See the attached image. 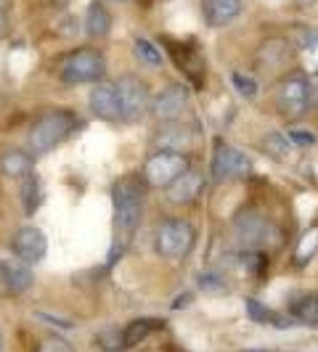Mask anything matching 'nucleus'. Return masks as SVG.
Returning <instances> with one entry per match:
<instances>
[{
    "mask_svg": "<svg viewBox=\"0 0 318 352\" xmlns=\"http://www.w3.org/2000/svg\"><path fill=\"white\" fill-rule=\"evenodd\" d=\"M133 48H136V56L141 58L143 64H149V67H162V53H159L157 45L149 43L146 37H138Z\"/></svg>",
    "mask_w": 318,
    "mask_h": 352,
    "instance_id": "22",
    "label": "nucleus"
},
{
    "mask_svg": "<svg viewBox=\"0 0 318 352\" xmlns=\"http://www.w3.org/2000/svg\"><path fill=\"white\" fill-rule=\"evenodd\" d=\"M24 180H27L24 183V210H27V214H32V210L40 201V183H37L35 175H27Z\"/></svg>",
    "mask_w": 318,
    "mask_h": 352,
    "instance_id": "25",
    "label": "nucleus"
},
{
    "mask_svg": "<svg viewBox=\"0 0 318 352\" xmlns=\"http://www.w3.org/2000/svg\"><path fill=\"white\" fill-rule=\"evenodd\" d=\"M3 3H6V0H0V6H3Z\"/></svg>",
    "mask_w": 318,
    "mask_h": 352,
    "instance_id": "35",
    "label": "nucleus"
},
{
    "mask_svg": "<svg viewBox=\"0 0 318 352\" xmlns=\"http://www.w3.org/2000/svg\"><path fill=\"white\" fill-rule=\"evenodd\" d=\"M297 3H302V6H310V3H316V0H297Z\"/></svg>",
    "mask_w": 318,
    "mask_h": 352,
    "instance_id": "32",
    "label": "nucleus"
},
{
    "mask_svg": "<svg viewBox=\"0 0 318 352\" xmlns=\"http://www.w3.org/2000/svg\"><path fill=\"white\" fill-rule=\"evenodd\" d=\"M202 191H204V177L194 173V170H186L183 175H178L167 186V199L180 207V204H191Z\"/></svg>",
    "mask_w": 318,
    "mask_h": 352,
    "instance_id": "13",
    "label": "nucleus"
},
{
    "mask_svg": "<svg viewBox=\"0 0 318 352\" xmlns=\"http://www.w3.org/2000/svg\"><path fill=\"white\" fill-rule=\"evenodd\" d=\"M35 170V157L24 148H8L3 157H0V173L11 180H19V177L32 175Z\"/></svg>",
    "mask_w": 318,
    "mask_h": 352,
    "instance_id": "15",
    "label": "nucleus"
},
{
    "mask_svg": "<svg viewBox=\"0 0 318 352\" xmlns=\"http://www.w3.org/2000/svg\"><path fill=\"white\" fill-rule=\"evenodd\" d=\"M74 130V114L70 111H48L30 127V135H27V146H30V154L32 157H43L53 151L59 143H64L70 138V133Z\"/></svg>",
    "mask_w": 318,
    "mask_h": 352,
    "instance_id": "2",
    "label": "nucleus"
},
{
    "mask_svg": "<svg viewBox=\"0 0 318 352\" xmlns=\"http://www.w3.org/2000/svg\"><path fill=\"white\" fill-rule=\"evenodd\" d=\"M40 352H74L72 350L70 342H64V339H45L43 344H40Z\"/></svg>",
    "mask_w": 318,
    "mask_h": 352,
    "instance_id": "29",
    "label": "nucleus"
},
{
    "mask_svg": "<svg viewBox=\"0 0 318 352\" xmlns=\"http://www.w3.org/2000/svg\"><path fill=\"white\" fill-rule=\"evenodd\" d=\"M117 3H127V0H117Z\"/></svg>",
    "mask_w": 318,
    "mask_h": 352,
    "instance_id": "34",
    "label": "nucleus"
},
{
    "mask_svg": "<svg viewBox=\"0 0 318 352\" xmlns=\"http://www.w3.org/2000/svg\"><path fill=\"white\" fill-rule=\"evenodd\" d=\"M109 30H112V14L106 11L104 3L93 0L88 6V14H85V32L93 40H101L109 35Z\"/></svg>",
    "mask_w": 318,
    "mask_h": 352,
    "instance_id": "17",
    "label": "nucleus"
},
{
    "mask_svg": "<svg viewBox=\"0 0 318 352\" xmlns=\"http://www.w3.org/2000/svg\"><path fill=\"white\" fill-rule=\"evenodd\" d=\"M0 278L6 281L8 292H14V294H24L35 283L32 267L27 263H21L19 257H11V260H3L0 263Z\"/></svg>",
    "mask_w": 318,
    "mask_h": 352,
    "instance_id": "14",
    "label": "nucleus"
},
{
    "mask_svg": "<svg viewBox=\"0 0 318 352\" xmlns=\"http://www.w3.org/2000/svg\"><path fill=\"white\" fill-rule=\"evenodd\" d=\"M157 329H162V320L138 318V320H133L130 326H125V329H123V344H125V347L138 344V342H143L146 336L151 334V331H157Z\"/></svg>",
    "mask_w": 318,
    "mask_h": 352,
    "instance_id": "18",
    "label": "nucleus"
},
{
    "mask_svg": "<svg viewBox=\"0 0 318 352\" xmlns=\"http://www.w3.org/2000/svg\"><path fill=\"white\" fill-rule=\"evenodd\" d=\"M233 236L242 249H260L271 236V226L263 214L252 210H242L233 217Z\"/></svg>",
    "mask_w": 318,
    "mask_h": 352,
    "instance_id": "9",
    "label": "nucleus"
},
{
    "mask_svg": "<svg viewBox=\"0 0 318 352\" xmlns=\"http://www.w3.org/2000/svg\"><path fill=\"white\" fill-rule=\"evenodd\" d=\"M295 316L300 318V323L316 326L318 323V297H302V300L295 305Z\"/></svg>",
    "mask_w": 318,
    "mask_h": 352,
    "instance_id": "23",
    "label": "nucleus"
},
{
    "mask_svg": "<svg viewBox=\"0 0 318 352\" xmlns=\"http://www.w3.org/2000/svg\"><path fill=\"white\" fill-rule=\"evenodd\" d=\"M90 111L104 122H123L120 120V101L114 85H96L90 90Z\"/></svg>",
    "mask_w": 318,
    "mask_h": 352,
    "instance_id": "12",
    "label": "nucleus"
},
{
    "mask_svg": "<svg viewBox=\"0 0 318 352\" xmlns=\"http://www.w3.org/2000/svg\"><path fill=\"white\" fill-rule=\"evenodd\" d=\"M112 199H114V228L120 230V236H133V230L141 226L143 217V180L136 175L120 177L112 188Z\"/></svg>",
    "mask_w": 318,
    "mask_h": 352,
    "instance_id": "1",
    "label": "nucleus"
},
{
    "mask_svg": "<svg viewBox=\"0 0 318 352\" xmlns=\"http://www.w3.org/2000/svg\"><path fill=\"white\" fill-rule=\"evenodd\" d=\"M157 141H159L162 148H180V146H186L191 138H189V130H186V127L173 124V127H165V130L159 133Z\"/></svg>",
    "mask_w": 318,
    "mask_h": 352,
    "instance_id": "20",
    "label": "nucleus"
},
{
    "mask_svg": "<svg viewBox=\"0 0 318 352\" xmlns=\"http://www.w3.org/2000/svg\"><path fill=\"white\" fill-rule=\"evenodd\" d=\"M308 104H310V85L302 74H289L284 77L276 88V106L284 117L295 120L308 111Z\"/></svg>",
    "mask_w": 318,
    "mask_h": 352,
    "instance_id": "7",
    "label": "nucleus"
},
{
    "mask_svg": "<svg viewBox=\"0 0 318 352\" xmlns=\"http://www.w3.org/2000/svg\"><path fill=\"white\" fill-rule=\"evenodd\" d=\"M189 106V88L186 85H170L159 93L151 104V114L157 117L159 122H176L180 120V114L186 111Z\"/></svg>",
    "mask_w": 318,
    "mask_h": 352,
    "instance_id": "11",
    "label": "nucleus"
},
{
    "mask_svg": "<svg viewBox=\"0 0 318 352\" xmlns=\"http://www.w3.org/2000/svg\"><path fill=\"white\" fill-rule=\"evenodd\" d=\"M242 14V0H204V16L212 27L229 24Z\"/></svg>",
    "mask_w": 318,
    "mask_h": 352,
    "instance_id": "16",
    "label": "nucleus"
},
{
    "mask_svg": "<svg viewBox=\"0 0 318 352\" xmlns=\"http://www.w3.org/2000/svg\"><path fill=\"white\" fill-rule=\"evenodd\" d=\"M289 141L297 143V146H313V143H316V135H313V133H305V130H295V133L289 135Z\"/></svg>",
    "mask_w": 318,
    "mask_h": 352,
    "instance_id": "30",
    "label": "nucleus"
},
{
    "mask_svg": "<svg viewBox=\"0 0 318 352\" xmlns=\"http://www.w3.org/2000/svg\"><path fill=\"white\" fill-rule=\"evenodd\" d=\"M8 32V14H6V8L0 6V37Z\"/></svg>",
    "mask_w": 318,
    "mask_h": 352,
    "instance_id": "31",
    "label": "nucleus"
},
{
    "mask_svg": "<svg viewBox=\"0 0 318 352\" xmlns=\"http://www.w3.org/2000/svg\"><path fill=\"white\" fill-rule=\"evenodd\" d=\"M106 74V58L96 48H80L61 64V82L64 85H85V82H101Z\"/></svg>",
    "mask_w": 318,
    "mask_h": 352,
    "instance_id": "3",
    "label": "nucleus"
},
{
    "mask_svg": "<svg viewBox=\"0 0 318 352\" xmlns=\"http://www.w3.org/2000/svg\"><path fill=\"white\" fill-rule=\"evenodd\" d=\"M247 313L255 323H273V320H276V313L257 300H247Z\"/></svg>",
    "mask_w": 318,
    "mask_h": 352,
    "instance_id": "27",
    "label": "nucleus"
},
{
    "mask_svg": "<svg viewBox=\"0 0 318 352\" xmlns=\"http://www.w3.org/2000/svg\"><path fill=\"white\" fill-rule=\"evenodd\" d=\"M318 249V228L308 230L305 236H302L300 247H297V252H295V265H308L310 260H313V254H316Z\"/></svg>",
    "mask_w": 318,
    "mask_h": 352,
    "instance_id": "21",
    "label": "nucleus"
},
{
    "mask_svg": "<svg viewBox=\"0 0 318 352\" xmlns=\"http://www.w3.org/2000/svg\"><path fill=\"white\" fill-rule=\"evenodd\" d=\"M242 265H244V267H247L249 273H252V276H260V273H263L265 270V254H260V252H255V249H249L247 254H244V257H242Z\"/></svg>",
    "mask_w": 318,
    "mask_h": 352,
    "instance_id": "28",
    "label": "nucleus"
},
{
    "mask_svg": "<svg viewBox=\"0 0 318 352\" xmlns=\"http://www.w3.org/2000/svg\"><path fill=\"white\" fill-rule=\"evenodd\" d=\"M199 289L202 292H210V294H223V292H229V283L223 281V276H218V273H199Z\"/></svg>",
    "mask_w": 318,
    "mask_h": 352,
    "instance_id": "24",
    "label": "nucleus"
},
{
    "mask_svg": "<svg viewBox=\"0 0 318 352\" xmlns=\"http://www.w3.org/2000/svg\"><path fill=\"white\" fill-rule=\"evenodd\" d=\"M212 180L215 183H229V180H239V177H247L252 173V162L249 157H244L239 148L220 143L212 154Z\"/></svg>",
    "mask_w": 318,
    "mask_h": 352,
    "instance_id": "8",
    "label": "nucleus"
},
{
    "mask_svg": "<svg viewBox=\"0 0 318 352\" xmlns=\"http://www.w3.org/2000/svg\"><path fill=\"white\" fill-rule=\"evenodd\" d=\"M231 80H233V88H236L239 96H244V98H255V96H257V82H255L252 77L242 74V72H233Z\"/></svg>",
    "mask_w": 318,
    "mask_h": 352,
    "instance_id": "26",
    "label": "nucleus"
},
{
    "mask_svg": "<svg viewBox=\"0 0 318 352\" xmlns=\"http://www.w3.org/2000/svg\"><path fill=\"white\" fill-rule=\"evenodd\" d=\"M117 101H120V120L123 122H138L143 114L149 111V88L141 77L136 74H123L117 82Z\"/></svg>",
    "mask_w": 318,
    "mask_h": 352,
    "instance_id": "5",
    "label": "nucleus"
},
{
    "mask_svg": "<svg viewBox=\"0 0 318 352\" xmlns=\"http://www.w3.org/2000/svg\"><path fill=\"white\" fill-rule=\"evenodd\" d=\"M260 146H263V151L268 154V157H273L276 162H289L292 159V141L286 138V135H282V133H268L263 141H260Z\"/></svg>",
    "mask_w": 318,
    "mask_h": 352,
    "instance_id": "19",
    "label": "nucleus"
},
{
    "mask_svg": "<svg viewBox=\"0 0 318 352\" xmlns=\"http://www.w3.org/2000/svg\"><path fill=\"white\" fill-rule=\"evenodd\" d=\"M189 170V157L180 151H157L143 164V180L151 188H167L178 175Z\"/></svg>",
    "mask_w": 318,
    "mask_h": 352,
    "instance_id": "6",
    "label": "nucleus"
},
{
    "mask_svg": "<svg viewBox=\"0 0 318 352\" xmlns=\"http://www.w3.org/2000/svg\"><path fill=\"white\" fill-rule=\"evenodd\" d=\"M11 249H14V257H19L21 263L37 265L43 263V257L48 254V239L45 233L35 226H24L14 233L11 239Z\"/></svg>",
    "mask_w": 318,
    "mask_h": 352,
    "instance_id": "10",
    "label": "nucleus"
},
{
    "mask_svg": "<svg viewBox=\"0 0 318 352\" xmlns=\"http://www.w3.org/2000/svg\"><path fill=\"white\" fill-rule=\"evenodd\" d=\"M196 244V230L189 220H165L154 233L157 254L165 260H183Z\"/></svg>",
    "mask_w": 318,
    "mask_h": 352,
    "instance_id": "4",
    "label": "nucleus"
},
{
    "mask_svg": "<svg viewBox=\"0 0 318 352\" xmlns=\"http://www.w3.org/2000/svg\"><path fill=\"white\" fill-rule=\"evenodd\" d=\"M0 350H3V331H0Z\"/></svg>",
    "mask_w": 318,
    "mask_h": 352,
    "instance_id": "33",
    "label": "nucleus"
}]
</instances>
